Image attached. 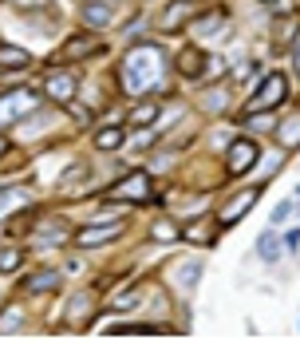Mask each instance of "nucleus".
<instances>
[{
	"label": "nucleus",
	"instance_id": "nucleus-1",
	"mask_svg": "<svg viewBox=\"0 0 300 356\" xmlns=\"http://www.w3.org/2000/svg\"><path fill=\"white\" fill-rule=\"evenodd\" d=\"M119 76H123V88L131 91V95L150 91L158 83V76H162V51L154 48V44H135V48L123 56Z\"/></svg>",
	"mask_w": 300,
	"mask_h": 356
},
{
	"label": "nucleus",
	"instance_id": "nucleus-2",
	"mask_svg": "<svg viewBox=\"0 0 300 356\" xmlns=\"http://www.w3.org/2000/svg\"><path fill=\"white\" fill-rule=\"evenodd\" d=\"M285 99H288V79L281 76V72H273V76H265L261 83H257L253 99L245 103V115L249 111H273V107H281Z\"/></svg>",
	"mask_w": 300,
	"mask_h": 356
},
{
	"label": "nucleus",
	"instance_id": "nucleus-3",
	"mask_svg": "<svg viewBox=\"0 0 300 356\" xmlns=\"http://www.w3.org/2000/svg\"><path fill=\"white\" fill-rule=\"evenodd\" d=\"M28 111H36V95L28 88H16V91H8V95H0V131L20 123Z\"/></svg>",
	"mask_w": 300,
	"mask_h": 356
},
{
	"label": "nucleus",
	"instance_id": "nucleus-4",
	"mask_svg": "<svg viewBox=\"0 0 300 356\" xmlns=\"http://www.w3.org/2000/svg\"><path fill=\"white\" fill-rule=\"evenodd\" d=\"M257 159H261L257 143H253V139H238V143H229V151H225V170H229V175H245V170L257 166Z\"/></svg>",
	"mask_w": 300,
	"mask_h": 356
},
{
	"label": "nucleus",
	"instance_id": "nucleus-5",
	"mask_svg": "<svg viewBox=\"0 0 300 356\" xmlns=\"http://www.w3.org/2000/svg\"><path fill=\"white\" fill-rule=\"evenodd\" d=\"M257 198H261V191H241V194H233V198H229V202L217 210V226H222V229L238 226V218L249 214L253 206H257Z\"/></svg>",
	"mask_w": 300,
	"mask_h": 356
},
{
	"label": "nucleus",
	"instance_id": "nucleus-6",
	"mask_svg": "<svg viewBox=\"0 0 300 356\" xmlns=\"http://www.w3.org/2000/svg\"><path fill=\"white\" fill-rule=\"evenodd\" d=\"M123 234V222H99V226H88L75 234V245H83V250H95V245H107L115 242Z\"/></svg>",
	"mask_w": 300,
	"mask_h": 356
},
{
	"label": "nucleus",
	"instance_id": "nucleus-7",
	"mask_svg": "<svg viewBox=\"0 0 300 356\" xmlns=\"http://www.w3.org/2000/svg\"><path fill=\"white\" fill-rule=\"evenodd\" d=\"M147 194H150V175H147V170H131V175L115 186L111 198H115V202H119V198H123V202H142Z\"/></svg>",
	"mask_w": 300,
	"mask_h": 356
},
{
	"label": "nucleus",
	"instance_id": "nucleus-8",
	"mask_svg": "<svg viewBox=\"0 0 300 356\" xmlns=\"http://www.w3.org/2000/svg\"><path fill=\"white\" fill-rule=\"evenodd\" d=\"M44 91H48L51 103H72L75 91H79V83H75V76H67V72H51L48 83H44Z\"/></svg>",
	"mask_w": 300,
	"mask_h": 356
},
{
	"label": "nucleus",
	"instance_id": "nucleus-9",
	"mask_svg": "<svg viewBox=\"0 0 300 356\" xmlns=\"http://www.w3.org/2000/svg\"><path fill=\"white\" fill-rule=\"evenodd\" d=\"M206 64H210V56H206L201 48H186L182 56H178V72H182V76H190V79L206 76Z\"/></svg>",
	"mask_w": 300,
	"mask_h": 356
},
{
	"label": "nucleus",
	"instance_id": "nucleus-10",
	"mask_svg": "<svg viewBox=\"0 0 300 356\" xmlns=\"http://www.w3.org/2000/svg\"><path fill=\"white\" fill-rule=\"evenodd\" d=\"M111 4L107 0H88L83 4V28H107L111 24Z\"/></svg>",
	"mask_w": 300,
	"mask_h": 356
},
{
	"label": "nucleus",
	"instance_id": "nucleus-11",
	"mask_svg": "<svg viewBox=\"0 0 300 356\" xmlns=\"http://www.w3.org/2000/svg\"><path fill=\"white\" fill-rule=\"evenodd\" d=\"M281 250H285V242L276 238V229H265L261 238H257V257H261V261H276Z\"/></svg>",
	"mask_w": 300,
	"mask_h": 356
},
{
	"label": "nucleus",
	"instance_id": "nucleus-12",
	"mask_svg": "<svg viewBox=\"0 0 300 356\" xmlns=\"http://www.w3.org/2000/svg\"><path fill=\"white\" fill-rule=\"evenodd\" d=\"M32 64V56H28V48H16V44H0V67H28Z\"/></svg>",
	"mask_w": 300,
	"mask_h": 356
},
{
	"label": "nucleus",
	"instance_id": "nucleus-13",
	"mask_svg": "<svg viewBox=\"0 0 300 356\" xmlns=\"http://www.w3.org/2000/svg\"><path fill=\"white\" fill-rule=\"evenodd\" d=\"M201 281V261L194 257V261H186V266H178V289L182 293H194Z\"/></svg>",
	"mask_w": 300,
	"mask_h": 356
},
{
	"label": "nucleus",
	"instance_id": "nucleus-14",
	"mask_svg": "<svg viewBox=\"0 0 300 356\" xmlns=\"http://www.w3.org/2000/svg\"><path fill=\"white\" fill-rule=\"evenodd\" d=\"M24 202H28V191H20V186H4V191H0V222L12 214L16 206H24Z\"/></svg>",
	"mask_w": 300,
	"mask_h": 356
},
{
	"label": "nucleus",
	"instance_id": "nucleus-15",
	"mask_svg": "<svg viewBox=\"0 0 300 356\" xmlns=\"http://www.w3.org/2000/svg\"><path fill=\"white\" fill-rule=\"evenodd\" d=\"M63 238H67V226H63L60 218H56V222H44V226L36 229V245H48V242L60 245Z\"/></svg>",
	"mask_w": 300,
	"mask_h": 356
},
{
	"label": "nucleus",
	"instance_id": "nucleus-16",
	"mask_svg": "<svg viewBox=\"0 0 300 356\" xmlns=\"http://www.w3.org/2000/svg\"><path fill=\"white\" fill-rule=\"evenodd\" d=\"M24 285L32 293H48V289H56V285H60V273H56V269H40V273H32Z\"/></svg>",
	"mask_w": 300,
	"mask_h": 356
},
{
	"label": "nucleus",
	"instance_id": "nucleus-17",
	"mask_svg": "<svg viewBox=\"0 0 300 356\" xmlns=\"http://www.w3.org/2000/svg\"><path fill=\"white\" fill-rule=\"evenodd\" d=\"M24 329V309L20 305H8L4 313H0V332L8 337V332H20Z\"/></svg>",
	"mask_w": 300,
	"mask_h": 356
},
{
	"label": "nucleus",
	"instance_id": "nucleus-18",
	"mask_svg": "<svg viewBox=\"0 0 300 356\" xmlns=\"http://www.w3.org/2000/svg\"><path fill=\"white\" fill-rule=\"evenodd\" d=\"M225 20H222V13H213V16H198L194 20V36L198 40H210V36H217V28H222Z\"/></svg>",
	"mask_w": 300,
	"mask_h": 356
},
{
	"label": "nucleus",
	"instance_id": "nucleus-19",
	"mask_svg": "<svg viewBox=\"0 0 300 356\" xmlns=\"http://www.w3.org/2000/svg\"><path fill=\"white\" fill-rule=\"evenodd\" d=\"M123 127H103V131H95V147L99 151H115V147H123Z\"/></svg>",
	"mask_w": 300,
	"mask_h": 356
},
{
	"label": "nucleus",
	"instance_id": "nucleus-20",
	"mask_svg": "<svg viewBox=\"0 0 300 356\" xmlns=\"http://www.w3.org/2000/svg\"><path fill=\"white\" fill-rule=\"evenodd\" d=\"M154 119H158V103H138L126 123H131V127H147V123H154Z\"/></svg>",
	"mask_w": 300,
	"mask_h": 356
},
{
	"label": "nucleus",
	"instance_id": "nucleus-21",
	"mask_svg": "<svg viewBox=\"0 0 300 356\" xmlns=\"http://www.w3.org/2000/svg\"><path fill=\"white\" fill-rule=\"evenodd\" d=\"M150 238H154V242H174V238H182V229H178L174 222H166V218H158V222L150 226Z\"/></svg>",
	"mask_w": 300,
	"mask_h": 356
},
{
	"label": "nucleus",
	"instance_id": "nucleus-22",
	"mask_svg": "<svg viewBox=\"0 0 300 356\" xmlns=\"http://www.w3.org/2000/svg\"><path fill=\"white\" fill-rule=\"evenodd\" d=\"M83 313H91V297H88V293H75L72 305H67V321H72V325H79V321H83Z\"/></svg>",
	"mask_w": 300,
	"mask_h": 356
},
{
	"label": "nucleus",
	"instance_id": "nucleus-23",
	"mask_svg": "<svg viewBox=\"0 0 300 356\" xmlns=\"http://www.w3.org/2000/svg\"><path fill=\"white\" fill-rule=\"evenodd\" d=\"M281 143H285L288 151H292V147H300V115H297V119H288L285 127H281Z\"/></svg>",
	"mask_w": 300,
	"mask_h": 356
},
{
	"label": "nucleus",
	"instance_id": "nucleus-24",
	"mask_svg": "<svg viewBox=\"0 0 300 356\" xmlns=\"http://www.w3.org/2000/svg\"><path fill=\"white\" fill-rule=\"evenodd\" d=\"M16 269H20V250L4 245V250H0V273H16Z\"/></svg>",
	"mask_w": 300,
	"mask_h": 356
},
{
	"label": "nucleus",
	"instance_id": "nucleus-25",
	"mask_svg": "<svg viewBox=\"0 0 300 356\" xmlns=\"http://www.w3.org/2000/svg\"><path fill=\"white\" fill-rule=\"evenodd\" d=\"M88 175H91V166H88V163H75V166H67V175L60 178V182H63V191H72L75 182H79V178H88Z\"/></svg>",
	"mask_w": 300,
	"mask_h": 356
},
{
	"label": "nucleus",
	"instance_id": "nucleus-26",
	"mask_svg": "<svg viewBox=\"0 0 300 356\" xmlns=\"http://www.w3.org/2000/svg\"><path fill=\"white\" fill-rule=\"evenodd\" d=\"M138 297H142L138 289L123 293V297H115V313H126V309H135V305H138Z\"/></svg>",
	"mask_w": 300,
	"mask_h": 356
},
{
	"label": "nucleus",
	"instance_id": "nucleus-27",
	"mask_svg": "<svg viewBox=\"0 0 300 356\" xmlns=\"http://www.w3.org/2000/svg\"><path fill=\"white\" fill-rule=\"evenodd\" d=\"M88 48H91V40H88V36H79V40H72V44L63 48V56L72 60V56H83V51H88Z\"/></svg>",
	"mask_w": 300,
	"mask_h": 356
},
{
	"label": "nucleus",
	"instance_id": "nucleus-28",
	"mask_svg": "<svg viewBox=\"0 0 300 356\" xmlns=\"http://www.w3.org/2000/svg\"><path fill=\"white\" fill-rule=\"evenodd\" d=\"M201 107H206V111H222V107H225V95H222V91H210V95L201 99Z\"/></svg>",
	"mask_w": 300,
	"mask_h": 356
},
{
	"label": "nucleus",
	"instance_id": "nucleus-29",
	"mask_svg": "<svg viewBox=\"0 0 300 356\" xmlns=\"http://www.w3.org/2000/svg\"><path fill=\"white\" fill-rule=\"evenodd\" d=\"M292 32H297V16H288L285 24L276 28V40H281V44H285V40H292Z\"/></svg>",
	"mask_w": 300,
	"mask_h": 356
},
{
	"label": "nucleus",
	"instance_id": "nucleus-30",
	"mask_svg": "<svg viewBox=\"0 0 300 356\" xmlns=\"http://www.w3.org/2000/svg\"><path fill=\"white\" fill-rule=\"evenodd\" d=\"M288 214H292V202H281V206H276V210H273V218H269V222H273V229L281 226V222H285Z\"/></svg>",
	"mask_w": 300,
	"mask_h": 356
},
{
	"label": "nucleus",
	"instance_id": "nucleus-31",
	"mask_svg": "<svg viewBox=\"0 0 300 356\" xmlns=\"http://www.w3.org/2000/svg\"><path fill=\"white\" fill-rule=\"evenodd\" d=\"M16 4H24V8H44V0H16Z\"/></svg>",
	"mask_w": 300,
	"mask_h": 356
},
{
	"label": "nucleus",
	"instance_id": "nucleus-32",
	"mask_svg": "<svg viewBox=\"0 0 300 356\" xmlns=\"http://www.w3.org/2000/svg\"><path fill=\"white\" fill-rule=\"evenodd\" d=\"M292 60H297V72H300V40H297V48H292Z\"/></svg>",
	"mask_w": 300,
	"mask_h": 356
},
{
	"label": "nucleus",
	"instance_id": "nucleus-33",
	"mask_svg": "<svg viewBox=\"0 0 300 356\" xmlns=\"http://www.w3.org/2000/svg\"><path fill=\"white\" fill-rule=\"evenodd\" d=\"M4 151H8V143H4V135H0V154H4Z\"/></svg>",
	"mask_w": 300,
	"mask_h": 356
},
{
	"label": "nucleus",
	"instance_id": "nucleus-34",
	"mask_svg": "<svg viewBox=\"0 0 300 356\" xmlns=\"http://www.w3.org/2000/svg\"><path fill=\"white\" fill-rule=\"evenodd\" d=\"M265 4H276V0H265Z\"/></svg>",
	"mask_w": 300,
	"mask_h": 356
},
{
	"label": "nucleus",
	"instance_id": "nucleus-35",
	"mask_svg": "<svg viewBox=\"0 0 300 356\" xmlns=\"http://www.w3.org/2000/svg\"><path fill=\"white\" fill-rule=\"evenodd\" d=\"M186 4H190V0H186Z\"/></svg>",
	"mask_w": 300,
	"mask_h": 356
}]
</instances>
